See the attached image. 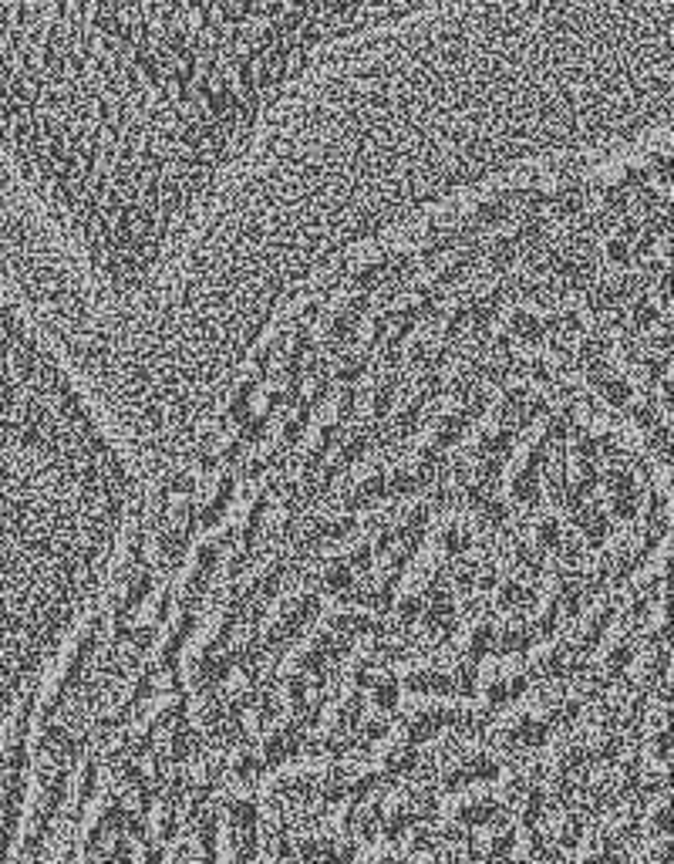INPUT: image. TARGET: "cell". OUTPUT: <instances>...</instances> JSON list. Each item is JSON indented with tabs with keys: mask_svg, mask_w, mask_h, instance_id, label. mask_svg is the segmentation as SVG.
Instances as JSON below:
<instances>
[{
	"mask_svg": "<svg viewBox=\"0 0 674 864\" xmlns=\"http://www.w3.org/2000/svg\"><path fill=\"white\" fill-rule=\"evenodd\" d=\"M378 760H381V773L388 777H399V773H409L415 763H418V750H415V743H409L405 736H394V739H388L385 746H381V754H378Z\"/></svg>",
	"mask_w": 674,
	"mask_h": 864,
	"instance_id": "obj_10",
	"label": "cell"
},
{
	"mask_svg": "<svg viewBox=\"0 0 674 864\" xmlns=\"http://www.w3.org/2000/svg\"><path fill=\"white\" fill-rule=\"evenodd\" d=\"M462 723V705L459 702H442L435 696H422V702H409L402 710V736L409 743H425L435 733L452 729Z\"/></svg>",
	"mask_w": 674,
	"mask_h": 864,
	"instance_id": "obj_1",
	"label": "cell"
},
{
	"mask_svg": "<svg viewBox=\"0 0 674 864\" xmlns=\"http://www.w3.org/2000/svg\"><path fill=\"white\" fill-rule=\"evenodd\" d=\"M260 767H263V760H260V754H257V750H240V754L233 757L229 777H233L236 783H250V780H257Z\"/></svg>",
	"mask_w": 674,
	"mask_h": 864,
	"instance_id": "obj_17",
	"label": "cell"
},
{
	"mask_svg": "<svg viewBox=\"0 0 674 864\" xmlns=\"http://www.w3.org/2000/svg\"><path fill=\"white\" fill-rule=\"evenodd\" d=\"M317 592H291L276 602V608L270 611L267 624H263V642L267 645H281L294 635H300L304 628L317 618Z\"/></svg>",
	"mask_w": 674,
	"mask_h": 864,
	"instance_id": "obj_2",
	"label": "cell"
},
{
	"mask_svg": "<svg viewBox=\"0 0 674 864\" xmlns=\"http://www.w3.org/2000/svg\"><path fill=\"white\" fill-rule=\"evenodd\" d=\"M74 787H71V794H74V807H85L92 797H95V760L88 757V760H82V767H78V773H74Z\"/></svg>",
	"mask_w": 674,
	"mask_h": 864,
	"instance_id": "obj_16",
	"label": "cell"
},
{
	"mask_svg": "<svg viewBox=\"0 0 674 864\" xmlns=\"http://www.w3.org/2000/svg\"><path fill=\"white\" fill-rule=\"evenodd\" d=\"M549 723L546 716L530 705V710H512L502 716V723H496V746L506 754H520V750H533L549 736Z\"/></svg>",
	"mask_w": 674,
	"mask_h": 864,
	"instance_id": "obj_3",
	"label": "cell"
},
{
	"mask_svg": "<svg viewBox=\"0 0 674 864\" xmlns=\"http://www.w3.org/2000/svg\"><path fill=\"white\" fill-rule=\"evenodd\" d=\"M499 777V760L486 750H459L442 763V787L446 791H462L475 787V783H489Z\"/></svg>",
	"mask_w": 674,
	"mask_h": 864,
	"instance_id": "obj_5",
	"label": "cell"
},
{
	"mask_svg": "<svg viewBox=\"0 0 674 864\" xmlns=\"http://www.w3.org/2000/svg\"><path fill=\"white\" fill-rule=\"evenodd\" d=\"M169 864H200V851H196V844L182 841V844H176V851H173Z\"/></svg>",
	"mask_w": 674,
	"mask_h": 864,
	"instance_id": "obj_20",
	"label": "cell"
},
{
	"mask_svg": "<svg viewBox=\"0 0 674 864\" xmlns=\"http://www.w3.org/2000/svg\"><path fill=\"white\" fill-rule=\"evenodd\" d=\"M493 649V624L489 621H475L465 628V635H462V655L465 658H480L483 652Z\"/></svg>",
	"mask_w": 674,
	"mask_h": 864,
	"instance_id": "obj_15",
	"label": "cell"
},
{
	"mask_svg": "<svg viewBox=\"0 0 674 864\" xmlns=\"http://www.w3.org/2000/svg\"><path fill=\"white\" fill-rule=\"evenodd\" d=\"M192 632H196V611L192 608H179V615L169 618L163 639H158V645H155V665H158V669H163V673L173 669L176 658L186 649V642L192 639Z\"/></svg>",
	"mask_w": 674,
	"mask_h": 864,
	"instance_id": "obj_7",
	"label": "cell"
},
{
	"mask_svg": "<svg viewBox=\"0 0 674 864\" xmlns=\"http://www.w3.org/2000/svg\"><path fill=\"white\" fill-rule=\"evenodd\" d=\"M270 864H276V861H270Z\"/></svg>",
	"mask_w": 674,
	"mask_h": 864,
	"instance_id": "obj_21",
	"label": "cell"
},
{
	"mask_svg": "<svg viewBox=\"0 0 674 864\" xmlns=\"http://www.w3.org/2000/svg\"><path fill=\"white\" fill-rule=\"evenodd\" d=\"M512 848H517V831L512 828H496L486 841H483V857L489 861V864H506L509 857H512Z\"/></svg>",
	"mask_w": 674,
	"mask_h": 864,
	"instance_id": "obj_14",
	"label": "cell"
},
{
	"mask_svg": "<svg viewBox=\"0 0 674 864\" xmlns=\"http://www.w3.org/2000/svg\"><path fill=\"white\" fill-rule=\"evenodd\" d=\"M533 642V624H527L523 618H506L502 624H493V649L499 652H523Z\"/></svg>",
	"mask_w": 674,
	"mask_h": 864,
	"instance_id": "obj_11",
	"label": "cell"
},
{
	"mask_svg": "<svg viewBox=\"0 0 674 864\" xmlns=\"http://www.w3.org/2000/svg\"><path fill=\"white\" fill-rule=\"evenodd\" d=\"M435 807V797L431 791L425 787H402L394 791L388 801H385V810H381V828L388 838H399L402 831L415 828L418 820H425Z\"/></svg>",
	"mask_w": 674,
	"mask_h": 864,
	"instance_id": "obj_4",
	"label": "cell"
},
{
	"mask_svg": "<svg viewBox=\"0 0 674 864\" xmlns=\"http://www.w3.org/2000/svg\"><path fill=\"white\" fill-rule=\"evenodd\" d=\"M527 676H530V673L523 669V665L512 662V658H506V662H496V665H489V669H486L480 692H483V699H486L489 705H506V702H517V699L527 692V682H530Z\"/></svg>",
	"mask_w": 674,
	"mask_h": 864,
	"instance_id": "obj_6",
	"label": "cell"
},
{
	"mask_svg": "<svg viewBox=\"0 0 674 864\" xmlns=\"http://www.w3.org/2000/svg\"><path fill=\"white\" fill-rule=\"evenodd\" d=\"M399 679H394L391 673H371L368 676V699H371V705L378 713H388V710H394V705H399Z\"/></svg>",
	"mask_w": 674,
	"mask_h": 864,
	"instance_id": "obj_12",
	"label": "cell"
},
{
	"mask_svg": "<svg viewBox=\"0 0 674 864\" xmlns=\"http://www.w3.org/2000/svg\"><path fill=\"white\" fill-rule=\"evenodd\" d=\"M499 801L486 791H472V794H459L452 804H449V817L462 828H483V824H493L496 814H499Z\"/></svg>",
	"mask_w": 674,
	"mask_h": 864,
	"instance_id": "obj_8",
	"label": "cell"
},
{
	"mask_svg": "<svg viewBox=\"0 0 674 864\" xmlns=\"http://www.w3.org/2000/svg\"><path fill=\"white\" fill-rule=\"evenodd\" d=\"M297 743H300V736H297L294 726L276 723V726L263 729V736H260V750H257V754H260V760H267V763H281V760H287V757L297 754Z\"/></svg>",
	"mask_w": 674,
	"mask_h": 864,
	"instance_id": "obj_9",
	"label": "cell"
},
{
	"mask_svg": "<svg viewBox=\"0 0 674 864\" xmlns=\"http://www.w3.org/2000/svg\"><path fill=\"white\" fill-rule=\"evenodd\" d=\"M651 831H654V838H667V797L661 804H654V810H651Z\"/></svg>",
	"mask_w": 674,
	"mask_h": 864,
	"instance_id": "obj_19",
	"label": "cell"
},
{
	"mask_svg": "<svg viewBox=\"0 0 674 864\" xmlns=\"http://www.w3.org/2000/svg\"><path fill=\"white\" fill-rule=\"evenodd\" d=\"M567 658H570L567 649L543 645V649L533 652V673L543 676V679H560V676H567V665H570Z\"/></svg>",
	"mask_w": 674,
	"mask_h": 864,
	"instance_id": "obj_13",
	"label": "cell"
},
{
	"mask_svg": "<svg viewBox=\"0 0 674 864\" xmlns=\"http://www.w3.org/2000/svg\"><path fill=\"white\" fill-rule=\"evenodd\" d=\"M580 817L577 814H560L557 820H553V838H557V844H564V848H570V844H577L580 841Z\"/></svg>",
	"mask_w": 674,
	"mask_h": 864,
	"instance_id": "obj_18",
	"label": "cell"
}]
</instances>
